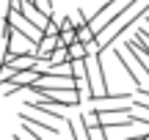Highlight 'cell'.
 <instances>
[{
  "mask_svg": "<svg viewBox=\"0 0 149 140\" xmlns=\"http://www.w3.org/2000/svg\"><path fill=\"white\" fill-rule=\"evenodd\" d=\"M19 118L25 121V124H31L33 129H39V132H42V135H61V129H58V126H55V124H47V121L36 118V115H31V113H28V110H22V113H19Z\"/></svg>",
  "mask_w": 149,
  "mask_h": 140,
  "instance_id": "obj_4",
  "label": "cell"
},
{
  "mask_svg": "<svg viewBox=\"0 0 149 140\" xmlns=\"http://www.w3.org/2000/svg\"><path fill=\"white\" fill-rule=\"evenodd\" d=\"M66 55H69V60H80V58H88V47H86L83 41H72L69 47H66Z\"/></svg>",
  "mask_w": 149,
  "mask_h": 140,
  "instance_id": "obj_8",
  "label": "cell"
},
{
  "mask_svg": "<svg viewBox=\"0 0 149 140\" xmlns=\"http://www.w3.org/2000/svg\"><path fill=\"white\" fill-rule=\"evenodd\" d=\"M69 60V55H66V47L64 44H58V47L50 52V58H47V66H55V63H66Z\"/></svg>",
  "mask_w": 149,
  "mask_h": 140,
  "instance_id": "obj_9",
  "label": "cell"
},
{
  "mask_svg": "<svg viewBox=\"0 0 149 140\" xmlns=\"http://www.w3.org/2000/svg\"><path fill=\"white\" fill-rule=\"evenodd\" d=\"M146 14H149V0H141V3H138V5H133V8H130L119 22H113L108 30H102L100 36H97V47H100V49H108L119 36H124V33H127L133 25H138L141 16H146Z\"/></svg>",
  "mask_w": 149,
  "mask_h": 140,
  "instance_id": "obj_1",
  "label": "cell"
},
{
  "mask_svg": "<svg viewBox=\"0 0 149 140\" xmlns=\"http://www.w3.org/2000/svg\"><path fill=\"white\" fill-rule=\"evenodd\" d=\"M72 41H77V30H74V27H61L58 30V44L69 47Z\"/></svg>",
  "mask_w": 149,
  "mask_h": 140,
  "instance_id": "obj_10",
  "label": "cell"
},
{
  "mask_svg": "<svg viewBox=\"0 0 149 140\" xmlns=\"http://www.w3.org/2000/svg\"><path fill=\"white\" fill-rule=\"evenodd\" d=\"M33 3H36L44 14H53V0H33Z\"/></svg>",
  "mask_w": 149,
  "mask_h": 140,
  "instance_id": "obj_12",
  "label": "cell"
},
{
  "mask_svg": "<svg viewBox=\"0 0 149 140\" xmlns=\"http://www.w3.org/2000/svg\"><path fill=\"white\" fill-rule=\"evenodd\" d=\"M113 58H116V63L122 66L124 71H127V77H130V80H133L135 85H141V77H144V74H141V71H138V66L133 63V58H130L124 49H119V47H113Z\"/></svg>",
  "mask_w": 149,
  "mask_h": 140,
  "instance_id": "obj_2",
  "label": "cell"
},
{
  "mask_svg": "<svg viewBox=\"0 0 149 140\" xmlns=\"http://www.w3.org/2000/svg\"><path fill=\"white\" fill-rule=\"evenodd\" d=\"M146 27H149V16H146Z\"/></svg>",
  "mask_w": 149,
  "mask_h": 140,
  "instance_id": "obj_13",
  "label": "cell"
},
{
  "mask_svg": "<svg viewBox=\"0 0 149 140\" xmlns=\"http://www.w3.org/2000/svg\"><path fill=\"white\" fill-rule=\"evenodd\" d=\"M124 52L133 58V63L138 66V71H141V74H144V77H149V60L144 58V55H141V49L135 47V41H133V38H127V41H124Z\"/></svg>",
  "mask_w": 149,
  "mask_h": 140,
  "instance_id": "obj_5",
  "label": "cell"
},
{
  "mask_svg": "<svg viewBox=\"0 0 149 140\" xmlns=\"http://www.w3.org/2000/svg\"><path fill=\"white\" fill-rule=\"evenodd\" d=\"M122 3H124V0H108V3H102V5H100V8H97V11H94V14H91V16H88V25H91V27H94V25H97V22H100V19H105V16H108V14H111V11H113V8H119V5H122Z\"/></svg>",
  "mask_w": 149,
  "mask_h": 140,
  "instance_id": "obj_6",
  "label": "cell"
},
{
  "mask_svg": "<svg viewBox=\"0 0 149 140\" xmlns=\"http://www.w3.org/2000/svg\"><path fill=\"white\" fill-rule=\"evenodd\" d=\"M74 30H77V41H83L86 47L97 41V33H94V27H91L88 22H83V25H77V27H74Z\"/></svg>",
  "mask_w": 149,
  "mask_h": 140,
  "instance_id": "obj_7",
  "label": "cell"
},
{
  "mask_svg": "<svg viewBox=\"0 0 149 140\" xmlns=\"http://www.w3.org/2000/svg\"><path fill=\"white\" fill-rule=\"evenodd\" d=\"M83 124H86V132H88V140L97 137V140H108V129L94 113H83Z\"/></svg>",
  "mask_w": 149,
  "mask_h": 140,
  "instance_id": "obj_3",
  "label": "cell"
},
{
  "mask_svg": "<svg viewBox=\"0 0 149 140\" xmlns=\"http://www.w3.org/2000/svg\"><path fill=\"white\" fill-rule=\"evenodd\" d=\"M130 38H133V41H135V47H138V49H141V55H144V58L149 60V41H146V38H144V36H141V33H138V30H135V33H133V36H130Z\"/></svg>",
  "mask_w": 149,
  "mask_h": 140,
  "instance_id": "obj_11",
  "label": "cell"
}]
</instances>
